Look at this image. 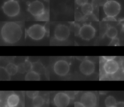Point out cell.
Here are the masks:
<instances>
[{
  "instance_id": "1",
  "label": "cell",
  "mask_w": 124,
  "mask_h": 107,
  "mask_svg": "<svg viewBox=\"0 0 124 107\" xmlns=\"http://www.w3.org/2000/svg\"><path fill=\"white\" fill-rule=\"evenodd\" d=\"M22 34L20 26L14 22L5 23L1 29V38L8 44H14L18 42L21 38Z\"/></svg>"
},
{
  "instance_id": "2",
  "label": "cell",
  "mask_w": 124,
  "mask_h": 107,
  "mask_svg": "<svg viewBox=\"0 0 124 107\" xmlns=\"http://www.w3.org/2000/svg\"><path fill=\"white\" fill-rule=\"evenodd\" d=\"M103 10L107 16L115 17L120 13L121 6L115 0H108L103 5Z\"/></svg>"
},
{
  "instance_id": "3",
  "label": "cell",
  "mask_w": 124,
  "mask_h": 107,
  "mask_svg": "<svg viewBox=\"0 0 124 107\" xmlns=\"http://www.w3.org/2000/svg\"><path fill=\"white\" fill-rule=\"evenodd\" d=\"M3 13L8 16H16L20 12V6L16 0H8L2 6Z\"/></svg>"
},
{
  "instance_id": "4",
  "label": "cell",
  "mask_w": 124,
  "mask_h": 107,
  "mask_svg": "<svg viewBox=\"0 0 124 107\" xmlns=\"http://www.w3.org/2000/svg\"><path fill=\"white\" fill-rule=\"evenodd\" d=\"M26 32L31 39L39 40L44 37L46 31L44 26L36 24L30 27L26 31Z\"/></svg>"
},
{
  "instance_id": "5",
  "label": "cell",
  "mask_w": 124,
  "mask_h": 107,
  "mask_svg": "<svg viewBox=\"0 0 124 107\" xmlns=\"http://www.w3.org/2000/svg\"><path fill=\"white\" fill-rule=\"evenodd\" d=\"M53 68L54 72L57 75L65 76L70 70V65L66 61L60 60L55 62Z\"/></svg>"
},
{
  "instance_id": "6",
  "label": "cell",
  "mask_w": 124,
  "mask_h": 107,
  "mask_svg": "<svg viewBox=\"0 0 124 107\" xmlns=\"http://www.w3.org/2000/svg\"><path fill=\"white\" fill-rule=\"evenodd\" d=\"M94 28L90 24H84L79 29L78 35L84 40H90L94 38L95 34Z\"/></svg>"
},
{
  "instance_id": "7",
  "label": "cell",
  "mask_w": 124,
  "mask_h": 107,
  "mask_svg": "<svg viewBox=\"0 0 124 107\" xmlns=\"http://www.w3.org/2000/svg\"><path fill=\"white\" fill-rule=\"evenodd\" d=\"M70 34V29L63 24H58L54 30V37L59 41L66 40Z\"/></svg>"
},
{
  "instance_id": "8",
  "label": "cell",
  "mask_w": 124,
  "mask_h": 107,
  "mask_svg": "<svg viewBox=\"0 0 124 107\" xmlns=\"http://www.w3.org/2000/svg\"><path fill=\"white\" fill-rule=\"evenodd\" d=\"M28 11L34 17L38 16L45 11L44 4L39 0H36L29 4Z\"/></svg>"
},
{
  "instance_id": "9",
  "label": "cell",
  "mask_w": 124,
  "mask_h": 107,
  "mask_svg": "<svg viewBox=\"0 0 124 107\" xmlns=\"http://www.w3.org/2000/svg\"><path fill=\"white\" fill-rule=\"evenodd\" d=\"M80 102L85 107H95L96 105L97 97L93 92H86L82 94Z\"/></svg>"
},
{
  "instance_id": "10",
  "label": "cell",
  "mask_w": 124,
  "mask_h": 107,
  "mask_svg": "<svg viewBox=\"0 0 124 107\" xmlns=\"http://www.w3.org/2000/svg\"><path fill=\"white\" fill-rule=\"evenodd\" d=\"M70 101L69 95L63 92L57 93L53 98L54 104L57 107H67L69 104Z\"/></svg>"
},
{
  "instance_id": "11",
  "label": "cell",
  "mask_w": 124,
  "mask_h": 107,
  "mask_svg": "<svg viewBox=\"0 0 124 107\" xmlns=\"http://www.w3.org/2000/svg\"><path fill=\"white\" fill-rule=\"evenodd\" d=\"M80 72L85 76L92 74L95 70L94 63L89 60H85L81 61L79 67Z\"/></svg>"
},
{
  "instance_id": "12",
  "label": "cell",
  "mask_w": 124,
  "mask_h": 107,
  "mask_svg": "<svg viewBox=\"0 0 124 107\" xmlns=\"http://www.w3.org/2000/svg\"><path fill=\"white\" fill-rule=\"evenodd\" d=\"M119 69L118 62L114 60L106 61L103 65L105 72L108 75H113L116 73Z\"/></svg>"
},
{
  "instance_id": "13",
  "label": "cell",
  "mask_w": 124,
  "mask_h": 107,
  "mask_svg": "<svg viewBox=\"0 0 124 107\" xmlns=\"http://www.w3.org/2000/svg\"><path fill=\"white\" fill-rule=\"evenodd\" d=\"M19 97L16 93H12L9 95L6 100L7 105L11 107H16L19 104Z\"/></svg>"
},
{
  "instance_id": "14",
  "label": "cell",
  "mask_w": 124,
  "mask_h": 107,
  "mask_svg": "<svg viewBox=\"0 0 124 107\" xmlns=\"http://www.w3.org/2000/svg\"><path fill=\"white\" fill-rule=\"evenodd\" d=\"M25 80L27 81H38L40 80V76L37 72L31 70L26 74Z\"/></svg>"
},
{
  "instance_id": "15",
  "label": "cell",
  "mask_w": 124,
  "mask_h": 107,
  "mask_svg": "<svg viewBox=\"0 0 124 107\" xmlns=\"http://www.w3.org/2000/svg\"><path fill=\"white\" fill-rule=\"evenodd\" d=\"M81 11L83 14L85 15H92L93 11V5L91 3L87 2L81 6Z\"/></svg>"
},
{
  "instance_id": "16",
  "label": "cell",
  "mask_w": 124,
  "mask_h": 107,
  "mask_svg": "<svg viewBox=\"0 0 124 107\" xmlns=\"http://www.w3.org/2000/svg\"><path fill=\"white\" fill-rule=\"evenodd\" d=\"M105 34L108 38L113 39L116 38L118 35V30L114 26H109L107 28Z\"/></svg>"
},
{
  "instance_id": "17",
  "label": "cell",
  "mask_w": 124,
  "mask_h": 107,
  "mask_svg": "<svg viewBox=\"0 0 124 107\" xmlns=\"http://www.w3.org/2000/svg\"><path fill=\"white\" fill-rule=\"evenodd\" d=\"M7 72L10 76H14L16 74L17 71V66L13 63L10 62L7 64L5 68Z\"/></svg>"
},
{
  "instance_id": "18",
  "label": "cell",
  "mask_w": 124,
  "mask_h": 107,
  "mask_svg": "<svg viewBox=\"0 0 124 107\" xmlns=\"http://www.w3.org/2000/svg\"><path fill=\"white\" fill-rule=\"evenodd\" d=\"M45 100L42 96L41 95H37L33 99H32V105L33 107H41L44 103Z\"/></svg>"
},
{
  "instance_id": "19",
  "label": "cell",
  "mask_w": 124,
  "mask_h": 107,
  "mask_svg": "<svg viewBox=\"0 0 124 107\" xmlns=\"http://www.w3.org/2000/svg\"><path fill=\"white\" fill-rule=\"evenodd\" d=\"M117 102L115 98L111 95H108L105 100V104L106 107H114Z\"/></svg>"
},
{
  "instance_id": "20",
  "label": "cell",
  "mask_w": 124,
  "mask_h": 107,
  "mask_svg": "<svg viewBox=\"0 0 124 107\" xmlns=\"http://www.w3.org/2000/svg\"><path fill=\"white\" fill-rule=\"evenodd\" d=\"M10 75L7 72L5 69L2 67H0V80L10 79Z\"/></svg>"
},
{
  "instance_id": "21",
  "label": "cell",
  "mask_w": 124,
  "mask_h": 107,
  "mask_svg": "<svg viewBox=\"0 0 124 107\" xmlns=\"http://www.w3.org/2000/svg\"><path fill=\"white\" fill-rule=\"evenodd\" d=\"M35 18L39 21H48L49 20V13L48 11L46 10H45V11L40 15L34 17Z\"/></svg>"
},
{
  "instance_id": "22",
  "label": "cell",
  "mask_w": 124,
  "mask_h": 107,
  "mask_svg": "<svg viewBox=\"0 0 124 107\" xmlns=\"http://www.w3.org/2000/svg\"><path fill=\"white\" fill-rule=\"evenodd\" d=\"M26 72H29L32 70L33 64L29 61L26 60L24 62Z\"/></svg>"
},
{
  "instance_id": "23",
  "label": "cell",
  "mask_w": 124,
  "mask_h": 107,
  "mask_svg": "<svg viewBox=\"0 0 124 107\" xmlns=\"http://www.w3.org/2000/svg\"><path fill=\"white\" fill-rule=\"evenodd\" d=\"M39 92L38 91H27L26 92V94L27 96L31 99H33L35 97H36L37 95H38Z\"/></svg>"
},
{
  "instance_id": "24",
  "label": "cell",
  "mask_w": 124,
  "mask_h": 107,
  "mask_svg": "<svg viewBox=\"0 0 124 107\" xmlns=\"http://www.w3.org/2000/svg\"><path fill=\"white\" fill-rule=\"evenodd\" d=\"M17 66V71H18V72H19V73H21V74H23L25 72H26L24 62L20 63Z\"/></svg>"
},
{
  "instance_id": "25",
  "label": "cell",
  "mask_w": 124,
  "mask_h": 107,
  "mask_svg": "<svg viewBox=\"0 0 124 107\" xmlns=\"http://www.w3.org/2000/svg\"><path fill=\"white\" fill-rule=\"evenodd\" d=\"M109 46H119V40L117 38L111 39V42L108 45Z\"/></svg>"
},
{
  "instance_id": "26",
  "label": "cell",
  "mask_w": 124,
  "mask_h": 107,
  "mask_svg": "<svg viewBox=\"0 0 124 107\" xmlns=\"http://www.w3.org/2000/svg\"><path fill=\"white\" fill-rule=\"evenodd\" d=\"M88 0H76V3L79 6H82L83 5L87 3Z\"/></svg>"
},
{
  "instance_id": "27",
  "label": "cell",
  "mask_w": 124,
  "mask_h": 107,
  "mask_svg": "<svg viewBox=\"0 0 124 107\" xmlns=\"http://www.w3.org/2000/svg\"><path fill=\"white\" fill-rule=\"evenodd\" d=\"M102 20L103 21H116V19L114 17L107 16L106 17L104 18Z\"/></svg>"
},
{
  "instance_id": "28",
  "label": "cell",
  "mask_w": 124,
  "mask_h": 107,
  "mask_svg": "<svg viewBox=\"0 0 124 107\" xmlns=\"http://www.w3.org/2000/svg\"><path fill=\"white\" fill-rule=\"evenodd\" d=\"M74 107H85L80 102H76L74 104Z\"/></svg>"
},
{
  "instance_id": "29",
  "label": "cell",
  "mask_w": 124,
  "mask_h": 107,
  "mask_svg": "<svg viewBox=\"0 0 124 107\" xmlns=\"http://www.w3.org/2000/svg\"><path fill=\"white\" fill-rule=\"evenodd\" d=\"M103 58L105 59L106 61H109L111 60H114L115 58V57L114 56H104L103 57Z\"/></svg>"
},
{
  "instance_id": "30",
  "label": "cell",
  "mask_w": 124,
  "mask_h": 107,
  "mask_svg": "<svg viewBox=\"0 0 124 107\" xmlns=\"http://www.w3.org/2000/svg\"><path fill=\"white\" fill-rule=\"evenodd\" d=\"M114 107H124V102H118L116 103Z\"/></svg>"
},
{
  "instance_id": "31",
  "label": "cell",
  "mask_w": 124,
  "mask_h": 107,
  "mask_svg": "<svg viewBox=\"0 0 124 107\" xmlns=\"http://www.w3.org/2000/svg\"><path fill=\"white\" fill-rule=\"evenodd\" d=\"M44 28L46 31V32H48L49 31V24L48 22H46L45 23V24L44 26Z\"/></svg>"
},
{
  "instance_id": "32",
  "label": "cell",
  "mask_w": 124,
  "mask_h": 107,
  "mask_svg": "<svg viewBox=\"0 0 124 107\" xmlns=\"http://www.w3.org/2000/svg\"><path fill=\"white\" fill-rule=\"evenodd\" d=\"M16 107H22V106H21L20 104H18L17 106H16Z\"/></svg>"
},
{
  "instance_id": "33",
  "label": "cell",
  "mask_w": 124,
  "mask_h": 107,
  "mask_svg": "<svg viewBox=\"0 0 124 107\" xmlns=\"http://www.w3.org/2000/svg\"><path fill=\"white\" fill-rule=\"evenodd\" d=\"M4 107H10V106H9L8 105H6V106H5Z\"/></svg>"
},
{
  "instance_id": "34",
  "label": "cell",
  "mask_w": 124,
  "mask_h": 107,
  "mask_svg": "<svg viewBox=\"0 0 124 107\" xmlns=\"http://www.w3.org/2000/svg\"><path fill=\"white\" fill-rule=\"evenodd\" d=\"M46 0V1H48V0Z\"/></svg>"
}]
</instances>
